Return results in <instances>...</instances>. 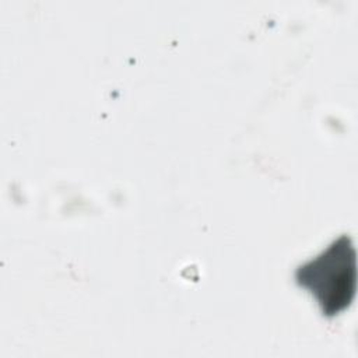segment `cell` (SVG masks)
<instances>
[{
	"label": "cell",
	"mask_w": 358,
	"mask_h": 358,
	"mask_svg": "<svg viewBox=\"0 0 358 358\" xmlns=\"http://www.w3.org/2000/svg\"><path fill=\"white\" fill-rule=\"evenodd\" d=\"M296 281L308 288L327 316L344 310L355 296V248L348 235L333 241L320 255L296 270Z\"/></svg>",
	"instance_id": "obj_1"
}]
</instances>
